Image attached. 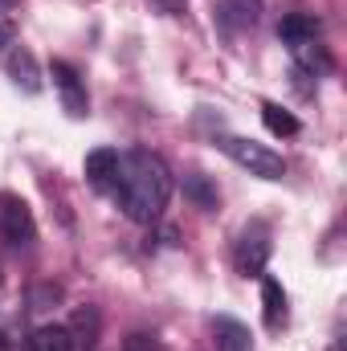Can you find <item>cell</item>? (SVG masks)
I'll list each match as a JSON object with an SVG mask.
<instances>
[{
	"label": "cell",
	"mask_w": 347,
	"mask_h": 351,
	"mask_svg": "<svg viewBox=\"0 0 347 351\" xmlns=\"http://www.w3.org/2000/svg\"><path fill=\"white\" fill-rule=\"evenodd\" d=\"M115 196H119V208L135 221V225H152L160 221V213L168 208L172 200V172L168 164L147 152V147H135L119 160V180H115Z\"/></svg>",
	"instance_id": "1"
},
{
	"label": "cell",
	"mask_w": 347,
	"mask_h": 351,
	"mask_svg": "<svg viewBox=\"0 0 347 351\" xmlns=\"http://www.w3.org/2000/svg\"><path fill=\"white\" fill-rule=\"evenodd\" d=\"M217 147H221L237 168H246V172L258 176V180H282V176H286V160H282L274 147L258 143V139H246V135H221Z\"/></svg>",
	"instance_id": "2"
},
{
	"label": "cell",
	"mask_w": 347,
	"mask_h": 351,
	"mask_svg": "<svg viewBox=\"0 0 347 351\" xmlns=\"http://www.w3.org/2000/svg\"><path fill=\"white\" fill-rule=\"evenodd\" d=\"M0 241L8 250H29L37 241V221H33V208L12 196V192H0Z\"/></svg>",
	"instance_id": "3"
},
{
	"label": "cell",
	"mask_w": 347,
	"mask_h": 351,
	"mask_svg": "<svg viewBox=\"0 0 347 351\" xmlns=\"http://www.w3.org/2000/svg\"><path fill=\"white\" fill-rule=\"evenodd\" d=\"M49 78H53L58 98H62V110H66L70 119H82V114H90L86 82H82V74H78L70 62H53V66H49Z\"/></svg>",
	"instance_id": "4"
},
{
	"label": "cell",
	"mask_w": 347,
	"mask_h": 351,
	"mask_svg": "<svg viewBox=\"0 0 347 351\" xmlns=\"http://www.w3.org/2000/svg\"><path fill=\"white\" fill-rule=\"evenodd\" d=\"M237 274L241 278H261L265 274V262H270V233L265 229H246L241 241H237Z\"/></svg>",
	"instance_id": "5"
},
{
	"label": "cell",
	"mask_w": 347,
	"mask_h": 351,
	"mask_svg": "<svg viewBox=\"0 0 347 351\" xmlns=\"http://www.w3.org/2000/svg\"><path fill=\"white\" fill-rule=\"evenodd\" d=\"M261 21V0H221L217 4V29L237 37Z\"/></svg>",
	"instance_id": "6"
},
{
	"label": "cell",
	"mask_w": 347,
	"mask_h": 351,
	"mask_svg": "<svg viewBox=\"0 0 347 351\" xmlns=\"http://www.w3.org/2000/svg\"><path fill=\"white\" fill-rule=\"evenodd\" d=\"M4 74L8 82L21 90V94H37L41 90V70H37V58L25 49V45H12L4 53Z\"/></svg>",
	"instance_id": "7"
},
{
	"label": "cell",
	"mask_w": 347,
	"mask_h": 351,
	"mask_svg": "<svg viewBox=\"0 0 347 351\" xmlns=\"http://www.w3.org/2000/svg\"><path fill=\"white\" fill-rule=\"evenodd\" d=\"M119 152L115 147H94L86 156V164H82V172H86V184L90 188H98V192H115V180H119Z\"/></svg>",
	"instance_id": "8"
},
{
	"label": "cell",
	"mask_w": 347,
	"mask_h": 351,
	"mask_svg": "<svg viewBox=\"0 0 347 351\" xmlns=\"http://www.w3.org/2000/svg\"><path fill=\"white\" fill-rule=\"evenodd\" d=\"M261 315H265V327L270 331H282L286 319H290V298H286L282 282L278 278H265V274H261Z\"/></svg>",
	"instance_id": "9"
},
{
	"label": "cell",
	"mask_w": 347,
	"mask_h": 351,
	"mask_svg": "<svg viewBox=\"0 0 347 351\" xmlns=\"http://www.w3.org/2000/svg\"><path fill=\"white\" fill-rule=\"evenodd\" d=\"M286 49H290V58H294L298 74L319 78V74H327V70H331V53L319 45V37H311V41H294V45H286Z\"/></svg>",
	"instance_id": "10"
},
{
	"label": "cell",
	"mask_w": 347,
	"mask_h": 351,
	"mask_svg": "<svg viewBox=\"0 0 347 351\" xmlns=\"http://www.w3.org/2000/svg\"><path fill=\"white\" fill-rule=\"evenodd\" d=\"M213 335H217V348L221 351H254V339H250V327L229 319V315H217L213 319Z\"/></svg>",
	"instance_id": "11"
},
{
	"label": "cell",
	"mask_w": 347,
	"mask_h": 351,
	"mask_svg": "<svg viewBox=\"0 0 347 351\" xmlns=\"http://www.w3.org/2000/svg\"><path fill=\"white\" fill-rule=\"evenodd\" d=\"M311 37H319V21H315L311 12H286V16L278 21V41H282V45L311 41Z\"/></svg>",
	"instance_id": "12"
},
{
	"label": "cell",
	"mask_w": 347,
	"mask_h": 351,
	"mask_svg": "<svg viewBox=\"0 0 347 351\" xmlns=\"http://www.w3.org/2000/svg\"><path fill=\"white\" fill-rule=\"evenodd\" d=\"M29 351H74V335L66 327H37L29 339Z\"/></svg>",
	"instance_id": "13"
},
{
	"label": "cell",
	"mask_w": 347,
	"mask_h": 351,
	"mask_svg": "<svg viewBox=\"0 0 347 351\" xmlns=\"http://www.w3.org/2000/svg\"><path fill=\"white\" fill-rule=\"evenodd\" d=\"M184 196L196 204V208H217V188H213V180L208 176H200V172H192V176H184Z\"/></svg>",
	"instance_id": "14"
},
{
	"label": "cell",
	"mask_w": 347,
	"mask_h": 351,
	"mask_svg": "<svg viewBox=\"0 0 347 351\" xmlns=\"http://www.w3.org/2000/svg\"><path fill=\"white\" fill-rule=\"evenodd\" d=\"M261 123L270 127V135H298V119L278 102H261Z\"/></svg>",
	"instance_id": "15"
},
{
	"label": "cell",
	"mask_w": 347,
	"mask_h": 351,
	"mask_svg": "<svg viewBox=\"0 0 347 351\" xmlns=\"http://www.w3.org/2000/svg\"><path fill=\"white\" fill-rule=\"evenodd\" d=\"M123 351H164V348L156 343V335H143V331H135V335L123 343Z\"/></svg>",
	"instance_id": "16"
},
{
	"label": "cell",
	"mask_w": 347,
	"mask_h": 351,
	"mask_svg": "<svg viewBox=\"0 0 347 351\" xmlns=\"http://www.w3.org/2000/svg\"><path fill=\"white\" fill-rule=\"evenodd\" d=\"M152 8L164 12V16H180V12L188 8V0H152Z\"/></svg>",
	"instance_id": "17"
},
{
	"label": "cell",
	"mask_w": 347,
	"mask_h": 351,
	"mask_svg": "<svg viewBox=\"0 0 347 351\" xmlns=\"http://www.w3.org/2000/svg\"><path fill=\"white\" fill-rule=\"evenodd\" d=\"M16 4H21V0H0V12H12Z\"/></svg>",
	"instance_id": "18"
},
{
	"label": "cell",
	"mask_w": 347,
	"mask_h": 351,
	"mask_svg": "<svg viewBox=\"0 0 347 351\" xmlns=\"http://www.w3.org/2000/svg\"><path fill=\"white\" fill-rule=\"evenodd\" d=\"M0 351H8V343H4V335H0Z\"/></svg>",
	"instance_id": "19"
}]
</instances>
